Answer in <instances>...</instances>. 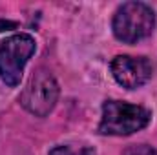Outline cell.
I'll list each match as a JSON object with an SVG mask.
<instances>
[{"mask_svg":"<svg viewBox=\"0 0 157 155\" xmlns=\"http://www.w3.org/2000/svg\"><path fill=\"white\" fill-rule=\"evenodd\" d=\"M155 28V13L143 2H126L113 17V35L124 44H135L152 35Z\"/></svg>","mask_w":157,"mask_h":155,"instance_id":"cell-1","label":"cell"},{"mask_svg":"<svg viewBox=\"0 0 157 155\" xmlns=\"http://www.w3.org/2000/svg\"><path fill=\"white\" fill-rule=\"evenodd\" d=\"M150 112L143 106L108 100L102 106V119L99 124V133L102 135H132L150 122Z\"/></svg>","mask_w":157,"mask_h":155,"instance_id":"cell-2","label":"cell"},{"mask_svg":"<svg viewBox=\"0 0 157 155\" xmlns=\"http://www.w3.org/2000/svg\"><path fill=\"white\" fill-rule=\"evenodd\" d=\"M35 53V39L26 33L11 35L0 42V78L7 86H18L24 66Z\"/></svg>","mask_w":157,"mask_h":155,"instance_id":"cell-3","label":"cell"},{"mask_svg":"<svg viewBox=\"0 0 157 155\" xmlns=\"http://www.w3.org/2000/svg\"><path fill=\"white\" fill-rule=\"evenodd\" d=\"M57 99H59L57 80L51 75V71L40 68L31 75L28 86L24 88L20 95V104L33 115L46 117L55 108Z\"/></svg>","mask_w":157,"mask_h":155,"instance_id":"cell-4","label":"cell"},{"mask_svg":"<svg viewBox=\"0 0 157 155\" xmlns=\"http://www.w3.org/2000/svg\"><path fill=\"white\" fill-rule=\"evenodd\" d=\"M113 78L126 89H135L146 84L152 77V64L146 57L119 55L112 62Z\"/></svg>","mask_w":157,"mask_h":155,"instance_id":"cell-5","label":"cell"},{"mask_svg":"<svg viewBox=\"0 0 157 155\" xmlns=\"http://www.w3.org/2000/svg\"><path fill=\"white\" fill-rule=\"evenodd\" d=\"M49 155H95V150L88 148V146H80V148H71V146H57L53 148Z\"/></svg>","mask_w":157,"mask_h":155,"instance_id":"cell-6","label":"cell"},{"mask_svg":"<svg viewBox=\"0 0 157 155\" xmlns=\"http://www.w3.org/2000/svg\"><path fill=\"white\" fill-rule=\"evenodd\" d=\"M124 155H157V152L152 146H146V144H137V146H130Z\"/></svg>","mask_w":157,"mask_h":155,"instance_id":"cell-7","label":"cell"}]
</instances>
